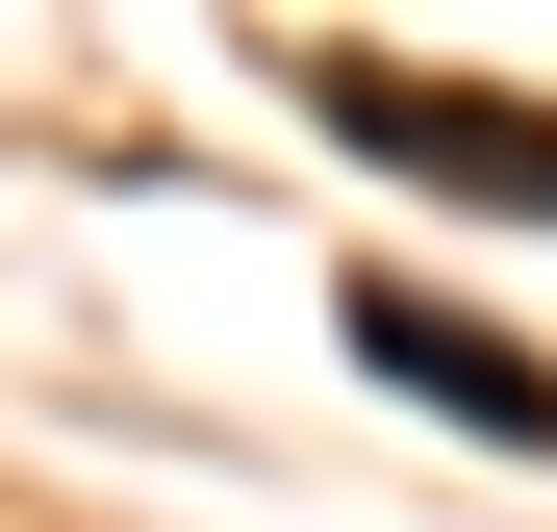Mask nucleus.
I'll list each match as a JSON object with an SVG mask.
<instances>
[{"label": "nucleus", "instance_id": "obj_1", "mask_svg": "<svg viewBox=\"0 0 557 532\" xmlns=\"http://www.w3.org/2000/svg\"><path fill=\"white\" fill-rule=\"evenodd\" d=\"M305 102L381 152V177H431V203H532L557 228V102H507V76H406V51H330Z\"/></svg>", "mask_w": 557, "mask_h": 532}, {"label": "nucleus", "instance_id": "obj_2", "mask_svg": "<svg viewBox=\"0 0 557 532\" xmlns=\"http://www.w3.org/2000/svg\"><path fill=\"white\" fill-rule=\"evenodd\" d=\"M355 355H381L406 406H456L482 457H557V355H532V330H482V305H431V280H355Z\"/></svg>", "mask_w": 557, "mask_h": 532}]
</instances>
